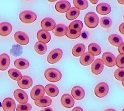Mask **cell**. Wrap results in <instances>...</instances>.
Here are the masks:
<instances>
[{
  "instance_id": "1",
  "label": "cell",
  "mask_w": 124,
  "mask_h": 111,
  "mask_svg": "<svg viewBox=\"0 0 124 111\" xmlns=\"http://www.w3.org/2000/svg\"><path fill=\"white\" fill-rule=\"evenodd\" d=\"M46 79L50 82H57L62 78L61 72L55 68H49L45 72Z\"/></svg>"
},
{
  "instance_id": "2",
  "label": "cell",
  "mask_w": 124,
  "mask_h": 111,
  "mask_svg": "<svg viewBox=\"0 0 124 111\" xmlns=\"http://www.w3.org/2000/svg\"><path fill=\"white\" fill-rule=\"evenodd\" d=\"M84 21L85 25L89 28H95L99 24V18L96 13L90 11L85 15Z\"/></svg>"
},
{
  "instance_id": "3",
  "label": "cell",
  "mask_w": 124,
  "mask_h": 111,
  "mask_svg": "<svg viewBox=\"0 0 124 111\" xmlns=\"http://www.w3.org/2000/svg\"><path fill=\"white\" fill-rule=\"evenodd\" d=\"M19 18L24 24H31L37 19V15L33 11L24 10L19 15Z\"/></svg>"
},
{
  "instance_id": "4",
  "label": "cell",
  "mask_w": 124,
  "mask_h": 111,
  "mask_svg": "<svg viewBox=\"0 0 124 111\" xmlns=\"http://www.w3.org/2000/svg\"><path fill=\"white\" fill-rule=\"evenodd\" d=\"M109 91V87L105 82H101L98 84L95 88L94 93L95 95L98 98L106 97Z\"/></svg>"
},
{
  "instance_id": "5",
  "label": "cell",
  "mask_w": 124,
  "mask_h": 111,
  "mask_svg": "<svg viewBox=\"0 0 124 111\" xmlns=\"http://www.w3.org/2000/svg\"><path fill=\"white\" fill-rule=\"evenodd\" d=\"M45 94V88L41 85L35 86L31 91V97L33 100L37 101L44 96Z\"/></svg>"
},
{
  "instance_id": "6",
  "label": "cell",
  "mask_w": 124,
  "mask_h": 111,
  "mask_svg": "<svg viewBox=\"0 0 124 111\" xmlns=\"http://www.w3.org/2000/svg\"><path fill=\"white\" fill-rule=\"evenodd\" d=\"M63 51L60 48H56L50 52L47 57V61L50 64H55L60 60L63 56Z\"/></svg>"
},
{
  "instance_id": "7",
  "label": "cell",
  "mask_w": 124,
  "mask_h": 111,
  "mask_svg": "<svg viewBox=\"0 0 124 111\" xmlns=\"http://www.w3.org/2000/svg\"><path fill=\"white\" fill-rule=\"evenodd\" d=\"M101 60L103 64L108 67H113L116 65V58L113 53L106 52L103 53Z\"/></svg>"
},
{
  "instance_id": "8",
  "label": "cell",
  "mask_w": 124,
  "mask_h": 111,
  "mask_svg": "<svg viewBox=\"0 0 124 111\" xmlns=\"http://www.w3.org/2000/svg\"><path fill=\"white\" fill-rule=\"evenodd\" d=\"M14 96L16 100L20 104L27 103L29 100L28 95L24 91L18 89L14 92Z\"/></svg>"
},
{
  "instance_id": "9",
  "label": "cell",
  "mask_w": 124,
  "mask_h": 111,
  "mask_svg": "<svg viewBox=\"0 0 124 111\" xmlns=\"http://www.w3.org/2000/svg\"><path fill=\"white\" fill-rule=\"evenodd\" d=\"M56 26V23L53 19L46 17L42 20L41 21V26L46 31H50L53 30Z\"/></svg>"
},
{
  "instance_id": "10",
  "label": "cell",
  "mask_w": 124,
  "mask_h": 111,
  "mask_svg": "<svg viewBox=\"0 0 124 111\" xmlns=\"http://www.w3.org/2000/svg\"><path fill=\"white\" fill-rule=\"evenodd\" d=\"M16 42L21 45H27L30 41L29 36L22 31H18L16 32L14 35Z\"/></svg>"
},
{
  "instance_id": "11",
  "label": "cell",
  "mask_w": 124,
  "mask_h": 111,
  "mask_svg": "<svg viewBox=\"0 0 124 111\" xmlns=\"http://www.w3.org/2000/svg\"><path fill=\"white\" fill-rule=\"evenodd\" d=\"M104 68V64L101 59H96L92 64L91 71L95 75H99L103 71Z\"/></svg>"
},
{
  "instance_id": "12",
  "label": "cell",
  "mask_w": 124,
  "mask_h": 111,
  "mask_svg": "<svg viewBox=\"0 0 124 111\" xmlns=\"http://www.w3.org/2000/svg\"><path fill=\"white\" fill-rule=\"evenodd\" d=\"M33 79L28 76H23L22 78L18 81V86L23 89L30 88L33 85Z\"/></svg>"
},
{
  "instance_id": "13",
  "label": "cell",
  "mask_w": 124,
  "mask_h": 111,
  "mask_svg": "<svg viewBox=\"0 0 124 111\" xmlns=\"http://www.w3.org/2000/svg\"><path fill=\"white\" fill-rule=\"evenodd\" d=\"M71 5L67 1H60L57 2L55 6V10L60 13H64L70 9Z\"/></svg>"
},
{
  "instance_id": "14",
  "label": "cell",
  "mask_w": 124,
  "mask_h": 111,
  "mask_svg": "<svg viewBox=\"0 0 124 111\" xmlns=\"http://www.w3.org/2000/svg\"><path fill=\"white\" fill-rule=\"evenodd\" d=\"M62 105L66 108H71L75 105V100L69 94H64L61 99Z\"/></svg>"
},
{
  "instance_id": "15",
  "label": "cell",
  "mask_w": 124,
  "mask_h": 111,
  "mask_svg": "<svg viewBox=\"0 0 124 111\" xmlns=\"http://www.w3.org/2000/svg\"><path fill=\"white\" fill-rule=\"evenodd\" d=\"M71 93L72 97L77 100H82L85 96L84 89L79 86L73 87L71 89Z\"/></svg>"
},
{
  "instance_id": "16",
  "label": "cell",
  "mask_w": 124,
  "mask_h": 111,
  "mask_svg": "<svg viewBox=\"0 0 124 111\" xmlns=\"http://www.w3.org/2000/svg\"><path fill=\"white\" fill-rule=\"evenodd\" d=\"M37 37L38 42L45 44L49 43L51 40V35L50 33L44 30H40L38 31L37 34Z\"/></svg>"
},
{
  "instance_id": "17",
  "label": "cell",
  "mask_w": 124,
  "mask_h": 111,
  "mask_svg": "<svg viewBox=\"0 0 124 111\" xmlns=\"http://www.w3.org/2000/svg\"><path fill=\"white\" fill-rule=\"evenodd\" d=\"M2 108L4 111H15L16 103L14 99L11 98H6L3 101Z\"/></svg>"
},
{
  "instance_id": "18",
  "label": "cell",
  "mask_w": 124,
  "mask_h": 111,
  "mask_svg": "<svg viewBox=\"0 0 124 111\" xmlns=\"http://www.w3.org/2000/svg\"><path fill=\"white\" fill-rule=\"evenodd\" d=\"M13 26L10 23L3 22L0 24V35L5 36L9 35L12 32Z\"/></svg>"
},
{
  "instance_id": "19",
  "label": "cell",
  "mask_w": 124,
  "mask_h": 111,
  "mask_svg": "<svg viewBox=\"0 0 124 111\" xmlns=\"http://www.w3.org/2000/svg\"><path fill=\"white\" fill-rule=\"evenodd\" d=\"M95 59V57L88 52H86L81 56L80 63L84 66H87L93 63Z\"/></svg>"
},
{
  "instance_id": "20",
  "label": "cell",
  "mask_w": 124,
  "mask_h": 111,
  "mask_svg": "<svg viewBox=\"0 0 124 111\" xmlns=\"http://www.w3.org/2000/svg\"><path fill=\"white\" fill-rule=\"evenodd\" d=\"M10 63V59L8 55L3 53L0 55V70L5 71L8 68Z\"/></svg>"
},
{
  "instance_id": "21",
  "label": "cell",
  "mask_w": 124,
  "mask_h": 111,
  "mask_svg": "<svg viewBox=\"0 0 124 111\" xmlns=\"http://www.w3.org/2000/svg\"><path fill=\"white\" fill-rule=\"evenodd\" d=\"M68 27L63 24H57L55 28L52 30L53 33L56 36L62 37L65 35L67 33Z\"/></svg>"
},
{
  "instance_id": "22",
  "label": "cell",
  "mask_w": 124,
  "mask_h": 111,
  "mask_svg": "<svg viewBox=\"0 0 124 111\" xmlns=\"http://www.w3.org/2000/svg\"><path fill=\"white\" fill-rule=\"evenodd\" d=\"M45 91L49 96L51 97H55L59 94V89L58 87L56 85L51 84H48L46 86Z\"/></svg>"
},
{
  "instance_id": "23",
  "label": "cell",
  "mask_w": 124,
  "mask_h": 111,
  "mask_svg": "<svg viewBox=\"0 0 124 111\" xmlns=\"http://www.w3.org/2000/svg\"><path fill=\"white\" fill-rule=\"evenodd\" d=\"M96 11L99 14L106 15L109 14L111 11V7L107 3H101L99 4L96 7Z\"/></svg>"
},
{
  "instance_id": "24",
  "label": "cell",
  "mask_w": 124,
  "mask_h": 111,
  "mask_svg": "<svg viewBox=\"0 0 124 111\" xmlns=\"http://www.w3.org/2000/svg\"><path fill=\"white\" fill-rule=\"evenodd\" d=\"M108 41L111 45L115 47H118L123 42L122 37L116 34H112L108 36Z\"/></svg>"
},
{
  "instance_id": "25",
  "label": "cell",
  "mask_w": 124,
  "mask_h": 111,
  "mask_svg": "<svg viewBox=\"0 0 124 111\" xmlns=\"http://www.w3.org/2000/svg\"><path fill=\"white\" fill-rule=\"evenodd\" d=\"M85 51V46L82 43L76 45L72 49V54L75 57H79L83 54Z\"/></svg>"
},
{
  "instance_id": "26",
  "label": "cell",
  "mask_w": 124,
  "mask_h": 111,
  "mask_svg": "<svg viewBox=\"0 0 124 111\" xmlns=\"http://www.w3.org/2000/svg\"><path fill=\"white\" fill-rule=\"evenodd\" d=\"M52 99L49 97L44 96L39 100L35 101V105L40 108H44V107L48 106L52 104Z\"/></svg>"
},
{
  "instance_id": "27",
  "label": "cell",
  "mask_w": 124,
  "mask_h": 111,
  "mask_svg": "<svg viewBox=\"0 0 124 111\" xmlns=\"http://www.w3.org/2000/svg\"><path fill=\"white\" fill-rule=\"evenodd\" d=\"M14 65L15 67H16L18 69L25 70L29 68L30 63L28 60L25 59L19 58L15 61Z\"/></svg>"
},
{
  "instance_id": "28",
  "label": "cell",
  "mask_w": 124,
  "mask_h": 111,
  "mask_svg": "<svg viewBox=\"0 0 124 111\" xmlns=\"http://www.w3.org/2000/svg\"><path fill=\"white\" fill-rule=\"evenodd\" d=\"M80 11L75 7H72L66 13V17L69 20H72L78 17Z\"/></svg>"
},
{
  "instance_id": "29",
  "label": "cell",
  "mask_w": 124,
  "mask_h": 111,
  "mask_svg": "<svg viewBox=\"0 0 124 111\" xmlns=\"http://www.w3.org/2000/svg\"><path fill=\"white\" fill-rule=\"evenodd\" d=\"M88 52L93 56H98L101 52V49L100 46L97 43H93L88 46Z\"/></svg>"
},
{
  "instance_id": "30",
  "label": "cell",
  "mask_w": 124,
  "mask_h": 111,
  "mask_svg": "<svg viewBox=\"0 0 124 111\" xmlns=\"http://www.w3.org/2000/svg\"><path fill=\"white\" fill-rule=\"evenodd\" d=\"M34 49L39 55H44L47 51L48 47L46 44L41 43L39 42H37L35 44Z\"/></svg>"
},
{
  "instance_id": "31",
  "label": "cell",
  "mask_w": 124,
  "mask_h": 111,
  "mask_svg": "<svg viewBox=\"0 0 124 111\" xmlns=\"http://www.w3.org/2000/svg\"><path fill=\"white\" fill-rule=\"evenodd\" d=\"M8 73L11 79L16 81H19V80H20L23 76L21 73L16 68H10L9 70Z\"/></svg>"
},
{
  "instance_id": "32",
  "label": "cell",
  "mask_w": 124,
  "mask_h": 111,
  "mask_svg": "<svg viewBox=\"0 0 124 111\" xmlns=\"http://www.w3.org/2000/svg\"><path fill=\"white\" fill-rule=\"evenodd\" d=\"M83 28V24L82 21H81L79 20H77L72 21L69 25L68 28L69 29L75 30L76 31L79 32H81V30Z\"/></svg>"
},
{
  "instance_id": "33",
  "label": "cell",
  "mask_w": 124,
  "mask_h": 111,
  "mask_svg": "<svg viewBox=\"0 0 124 111\" xmlns=\"http://www.w3.org/2000/svg\"><path fill=\"white\" fill-rule=\"evenodd\" d=\"M73 4L75 7L79 10L86 9L88 6V3L87 1H79V0H73Z\"/></svg>"
},
{
  "instance_id": "34",
  "label": "cell",
  "mask_w": 124,
  "mask_h": 111,
  "mask_svg": "<svg viewBox=\"0 0 124 111\" xmlns=\"http://www.w3.org/2000/svg\"><path fill=\"white\" fill-rule=\"evenodd\" d=\"M100 25L103 28H109L112 26V21L110 17H104L100 19Z\"/></svg>"
},
{
  "instance_id": "35",
  "label": "cell",
  "mask_w": 124,
  "mask_h": 111,
  "mask_svg": "<svg viewBox=\"0 0 124 111\" xmlns=\"http://www.w3.org/2000/svg\"><path fill=\"white\" fill-rule=\"evenodd\" d=\"M81 32H78L75 30L69 29L68 28L67 32L66 34V35L67 36V37L69 38V39H76L81 36Z\"/></svg>"
},
{
  "instance_id": "36",
  "label": "cell",
  "mask_w": 124,
  "mask_h": 111,
  "mask_svg": "<svg viewBox=\"0 0 124 111\" xmlns=\"http://www.w3.org/2000/svg\"><path fill=\"white\" fill-rule=\"evenodd\" d=\"M114 77L118 81H123L124 80V68H119L114 72Z\"/></svg>"
},
{
  "instance_id": "37",
  "label": "cell",
  "mask_w": 124,
  "mask_h": 111,
  "mask_svg": "<svg viewBox=\"0 0 124 111\" xmlns=\"http://www.w3.org/2000/svg\"><path fill=\"white\" fill-rule=\"evenodd\" d=\"M116 65L119 68H124V53H120L116 57Z\"/></svg>"
},
{
  "instance_id": "38",
  "label": "cell",
  "mask_w": 124,
  "mask_h": 111,
  "mask_svg": "<svg viewBox=\"0 0 124 111\" xmlns=\"http://www.w3.org/2000/svg\"><path fill=\"white\" fill-rule=\"evenodd\" d=\"M17 109L24 111H31L32 110V107L29 103H25V104H20L19 103L17 106Z\"/></svg>"
},
{
  "instance_id": "39",
  "label": "cell",
  "mask_w": 124,
  "mask_h": 111,
  "mask_svg": "<svg viewBox=\"0 0 124 111\" xmlns=\"http://www.w3.org/2000/svg\"><path fill=\"white\" fill-rule=\"evenodd\" d=\"M118 51L120 53H124V42L119 45L118 47Z\"/></svg>"
},
{
  "instance_id": "40",
  "label": "cell",
  "mask_w": 124,
  "mask_h": 111,
  "mask_svg": "<svg viewBox=\"0 0 124 111\" xmlns=\"http://www.w3.org/2000/svg\"><path fill=\"white\" fill-rule=\"evenodd\" d=\"M119 31L120 32L124 35V22L120 25L119 26Z\"/></svg>"
},
{
  "instance_id": "41",
  "label": "cell",
  "mask_w": 124,
  "mask_h": 111,
  "mask_svg": "<svg viewBox=\"0 0 124 111\" xmlns=\"http://www.w3.org/2000/svg\"><path fill=\"white\" fill-rule=\"evenodd\" d=\"M71 111H83V110L81 107L77 106L76 108H73Z\"/></svg>"
},
{
  "instance_id": "42",
  "label": "cell",
  "mask_w": 124,
  "mask_h": 111,
  "mask_svg": "<svg viewBox=\"0 0 124 111\" xmlns=\"http://www.w3.org/2000/svg\"><path fill=\"white\" fill-rule=\"evenodd\" d=\"M41 111H53V110L51 108L48 107V108H46L43 109Z\"/></svg>"
},
{
  "instance_id": "43",
  "label": "cell",
  "mask_w": 124,
  "mask_h": 111,
  "mask_svg": "<svg viewBox=\"0 0 124 111\" xmlns=\"http://www.w3.org/2000/svg\"><path fill=\"white\" fill-rule=\"evenodd\" d=\"M90 2L92 3V4H96L98 2V0H96V1H93V0H90Z\"/></svg>"
},
{
  "instance_id": "44",
  "label": "cell",
  "mask_w": 124,
  "mask_h": 111,
  "mask_svg": "<svg viewBox=\"0 0 124 111\" xmlns=\"http://www.w3.org/2000/svg\"><path fill=\"white\" fill-rule=\"evenodd\" d=\"M104 111H116V110L114 109H108L104 110Z\"/></svg>"
},
{
  "instance_id": "45",
  "label": "cell",
  "mask_w": 124,
  "mask_h": 111,
  "mask_svg": "<svg viewBox=\"0 0 124 111\" xmlns=\"http://www.w3.org/2000/svg\"><path fill=\"white\" fill-rule=\"evenodd\" d=\"M117 2L121 4H124V1H117Z\"/></svg>"
},
{
  "instance_id": "46",
  "label": "cell",
  "mask_w": 124,
  "mask_h": 111,
  "mask_svg": "<svg viewBox=\"0 0 124 111\" xmlns=\"http://www.w3.org/2000/svg\"><path fill=\"white\" fill-rule=\"evenodd\" d=\"M16 111H24V110H20V109H17V110Z\"/></svg>"
},
{
  "instance_id": "47",
  "label": "cell",
  "mask_w": 124,
  "mask_h": 111,
  "mask_svg": "<svg viewBox=\"0 0 124 111\" xmlns=\"http://www.w3.org/2000/svg\"><path fill=\"white\" fill-rule=\"evenodd\" d=\"M122 85H123V87H124V81H122Z\"/></svg>"
},
{
  "instance_id": "48",
  "label": "cell",
  "mask_w": 124,
  "mask_h": 111,
  "mask_svg": "<svg viewBox=\"0 0 124 111\" xmlns=\"http://www.w3.org/2000/svg\"><path fill=\"white\" fill-rule=\"evenodd\" d=\"M49 2H55V1H49Z\"/></svg>"
},
{
  "instance_id": "49",
  "label": "cell",
  "mask_w": 124,
  "mask_h": 111,
  "mask_svg": "<svg viewBox=\"0 0 124 111\" xmlns=\"http://www.w3.org/2000/svg\"><path fill=\"white\" fill-rule=\"evenodd\" d=\"M122 111H124V109L122 110Z\"/></svg>"
},
{
  "instance_id": "50",
  "label": "cell",
  "mask_w": 124,
  "mask_h": 111,
  "mask_svg": "<svg viewBox=\"0 0 124 111\" xmlns=\"http://www.w3.org/2000/svg\"></svg>"
}]
</instances>
